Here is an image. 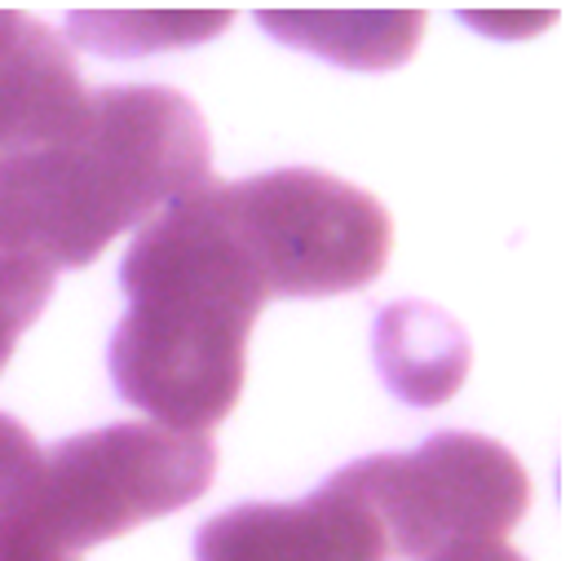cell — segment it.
<instances>
[{"instance_id": "cell-3", "label": "cell", "mask_w": 570, "mask_h": 561, "mask_svg": "<svg viewBox=\"0 0 570 561\" xmlns=\"http://www.w3.org/2000/svg\"><path fill=\"white\" fill-rule=\"evenodd\" d=\"M213 473L217 446L208 433L159 421L107 424L45 451L40 473L13 513L80 558L94 544L195 504L213 486Z\"/></svg>"}, {"instance_id": "cell-11", "label": "cell", "mask_w": 570, "mask_h": 561, "mask_svg": "<svg viewBox=\"0 0 570 561\" xmlns=\"http://www.w3.org/2000/svg\"><path fill=\"white\" fill-rule=\"evenodd\" d=\"M53 279V266L22 253H0V372L9 367L22 332L45 314Z\"/></svg>"}, {"instance_id": "cell-5", "label": "cell", "mask_w": 570, "mask_h": 561, "mask_svg": "<svg viewBox=\"0 0 570 561\" xmlns=\"http://www.w3.org/2000/svg\"><path fill=\"white\" fill-rule=\"evenodd\" d=\"M341 478L403 561H425L460 540H509L531 509V473L487 433H433L407 455H367Z\"/></svg>"}, {"instance_id": "cell-13", "label": "cell", "mask_w": 570, "mask_h": 561, "mask_svg": "<svg viewBox=\"0 0 570 561\" xmlns=\"http://www.w3.org/2000/svg\"><path fill=\"white\" fill-rule=\"evenodd\" d=\"M0 561H80L76 553L58 549L53 540H45L27 518H18L13 509L0 513Z\"/></svg>"}, {"instance_id": "cell-1", "label": "cell", "mask_w": 570, "mask_h": 561, "mask_svg": "<svg viewBox=\"0 0 570 561\" xmlns=\"http://www.w3.org/2000/svg\"><path fill=\"white\" fill-rule=\"evenodd\" d=\"M129 314L111 341V376L129 407L208 433L244 394L248 336L271 283L235 230L222 181L164 204L125 253Z\"/></svg>"}, {"instance_id": "cell-12", "label": "cell", "mask_w": 570, "mask_h": 561, "mask_svg": "<svg viewBox=\"0 0 570 561\" xmlns=\"http://www.w3.org/2000/svg\"><path fill=\"white\" fill-rule=\"evenodd\" d=\"M40 460L45 446L31 437V429L0 412V513H9L27 495V486L40 473Z\"/></svg>"}, {"instance_id": "cell-7", "label": "cell", "mask_w": 570, "mask_h": 561, "mask_svg": "<svg viewBox=\"0 0 570 561\" xmlns=\"http://www.w3.org/2000/svg\"><path fill=\"white\" fill-rule=\"evenodd\" d=\"M89 89L71 45L22 9H0V164L76 125Z\"/></svg>"}, {"instance_id": "cell-10", "label": "cell", "mask_w": 570, "mask_h": 561, "mask_svg": "<svg viewBox=\"0 0 570 561\" xmlns=\"http://www.w3.org/2000/svg\"><path fill=\"white\" fill-rule=\"evenodd\" d=\"M235 22V9H71V45L116 58H138L159 49H190L222 36Z\"/></svg>"}, {"instance_id": "cell-4", "label": "cell", "mask_w": 570, "mask_h": 561, "mask_svg": "<svg viewBox=\"0 0 570 561\" xmlns=\"http://www.w3.org/2000/svg\"><path fill=\"white\" fill-rule=\"evenodd\" d=\"M222 199L271 283V296H336L372 287L394 253L385 204L318 168H275L222 181Z\"/></svg>"}, {"instance_id": "cell-6", "label": "cell", "mask_w": 570, "mask_h": 561, "mask_svg": "<svg viewBox=\"0 0 570 561\" xmlns=\"http://www.w3.org/2000/svg\"><path fill=\"white\" fill-rule=\"evenodd\" d=\"M195 561H394L385 526L336 473L296 504H239L213 518Z\"/></svg>"}, {"instance_id": "cell-9", "label": "cell", "mask_w": 570, "mask_h": 561, "mask_svg": "<svg viewBox=\"0 0 570 561\" xmlns=\"http://www.w3.org/2000/svg\"><path fill=\"white\" fill-rule=\"evenodd\" d=\"M262 27L292 49L354 71H394L425 40V9H262Z\"/></svg>"}, {"instance_id": "cell-2", "label": "cell", "mask_w": 570, "mask_h": 561, "mask_svg": "<svg viewBox=\"0 0 570 561\" xmlns=\"http://www.w3.org/2000/svg\"><path fill=\"white\" fill-rule=\"evenodd\" d=\"M213 173L199 107L164 85L89 89L76 125L0 164V253L89 266Z\"/></svg>"}, {"instance_id": "cell-8", "label": "cell", "mask_w": 570, "mask_h": 561, "mask_svg": "<svg viewBox=\"0 0 570 561\" xmlns=\"http://www.w3.org/2000/svg\"><path fill=\"white\" fill-rule=\"evenodd\" d=\"M376 367L403 403L442 407L460 394L473 367V345L469 332L438 305L399 301L376 318Z\"/></svg>"}, {"instance_id": "cell-14", "label": "cell", "mask_w": 570, "mask_h": 561, "mask_svg": "<svg viewBox=\"0 0 570 561\" xmlns=\"http://www.w3.org/2000/svg\"><path fill=\"white\" fill-rule=\"evenodd\" d=\"M425 561H531V558H522L509 540H460V544H446V549L429 553Z\"/></svg>"}]
</instances>
